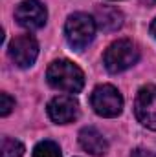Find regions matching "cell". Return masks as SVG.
I'll list each match as a JSON object with an SVG mask.
<instances>
[{"label":"cell","instance_id":"1","mask_svg":"<svg viewBox=\"0 0 156 157\" xmlns=\"http://www.w3.org/2000/svg\"><path fill=\"white\" fill-rule=\"evenodd\" d=\"M46 80L53 90L64 93H79L84 86V73L72 60L61 59V60H53L48 66Z\"/></svg>","mask_w":156,"mask_h":157},{"label":"cell","instance_id":"2","mask_svg":"<svg viewBox=\"0 0 156 157\" xmlns=\"http://www.w3.org/2000/svg\"><path fill=\"white\" fill-rule=\"evenodd\" d=\"M138 60H140V49L129 39L112 42L103 55V64H105L107 71H110V73H121V71L132 68Z\"/></svg>","mask_w":156,"mask_h":157},{"label":"cell","instance_id":"3","mask_svg":"<svg viewBox=\"0 0 156 157\" xmlns=\"http://www.w3.org/2000/svg\"><path fill=\"white\" fill-rule=\"evenodd\" d=\"M96 28V18H92L86 13H74L68 17L64 24V35L74 49H84L94 40Z\"/></svg>","mask_w":156,"mask_h":157},{"label":"cell","instance_id":"4","mask_svg":"<svg viewBox=\"0 0 156 157\" xmlns=\"http://www.w3.org/2000/svg\"><path fill=\"white\" fill-rule=\"evenodd\" d=\"M90 104L94 112L101 117H117L123 110V97L114 86L101 84L90 95Z\"/></svg>","mask_w":156,"mask_h":157},{"label":"cell","instance_id":"5","mask_svg":"<svg viewBox=\"0 0 156 157\" xmlns=\"http://www.w3.org/2000/svg\"><path fill=\"white\" fill-rule=\"evenodd\" d=\"M7 53H9V59L18 68H30L37 60L39 44L31 35H20V37H15L9 42Z\"/></svg>","mask_w":156,"mask_h":157},{"label":"cell","instance_id":"6","mask_svg":"<svg viewBox=\"0 0 156 157\" xmlns=\"http://www.w3.org/2000/svg\"><path fill=\"white\" fill-rule=\"evenodd\" d=\"M46 18H48V11L39 0H24L15 9V20L30 31L40 29L46 24Z\"/></svg>","mask_w":156,"mask_h":157},{"label":"cell","instance_id":"7","mask_svg":"<svg viewBox=\"0 0 156 157\" xmlns=\"http://www.w3.org/2000/svg\"><path fill=\"white\" fill-rule=\"evenodd\" d=\"M136 119L147 126L149 130H156V86H143L134 101Z\"/></svg>","mask_w":156,"mask_h":157},{"label":"cell","instance_id":"8","mask_svg":"<svg viewBox=\"0 0 156 157\" xmlns=\"http://www.w3.org/2000/svg\"><path fill=\"white\" fill-rule=\"evenodd\" d=\"M77 113H79V104L74 97L59 95V97H53L48 102V115L57 124L72 122L74 119L77 117Z\"/></svg>","mask_w":156,"mask_h":157},{"label":"cell","instance_id":"9","mask_svg":"<svg viewBox=\"0 0 156 157\" xmlns=\"http://www.w3.org/2000/svg\"><path fill=\"white\" fill-rule=\"evenodd\" d=\"M79 144L84 152L92 155H103L109 150V143L96 128H83L79 132Z\"/></svg>","mask_w":156,"mask_h":157},{"label":"cell","instance_id":"10","mask_svg":"<svg viewBox=\"0 0 156 157\" xmlns=\"http://www.w3.org/2000/svg\"><path fill=\"white\" fill-rule=\"evenodd\" d=\"M96 24L103 31H117L123 26V13L112 6H101L96 9Z\"/></svg>","mask_w":156,"mask_h":157},{"label":"cell","instance_id":"11","mask_svg":"<svg viewBox=\"0 0 156 157\" xmlns=\"http://www.w3.org/2000/svg\"><path fill=\"white\" fill-rule=\"evenodd\" d=\"M24 144L11 137H2V157H22Z\"/></svg>","mask_w":156,"mask_h":157},{"label":"cell","instance_id":"12","mask_svg":"<svg viewBox=\"0 0 156 157\" xmlns=\"http://www.w3.org/2000/svg\"><path fill=\"white\" fill-rule=\"evenodd\" d=\"M33 157H61V148L53 141H40L33 148Z\"/></svg>","mask_w":156,"mask_h":157},{"label":"cell","instance_id":"13","mask_svg":"<svg viewBox=\"0 0 156 157\" xmlns=\"http://www.w3.org/2000/svg\"><path fill=\"white\" fill-rule=\"evenodd\" d=\"M0 115L2 117H6V115H9L11 113V110L15 108V101L7 95V93H0Z\"/></svg>","mask_w":156,"mask_h":157},{"label":"cell","instance_id":"14","mask_svg":"<svg viewBox=\"0 0 156 157\" xmlns=\"http://www.w3.org/2000/svg\"><path fill=\"white\" fill-rule=\"evenodd\" d=\"M130 157H156V154L151 150H145V148H136V150H132Z\"/></svg>","mask_w":156,"mask_h":157},{"label":"cell","instance_id":"15","mask_svg":"<svg viewBox=\"0 0 156 157\" xmlns=\"http://www.w3.org/2000/svg\"><path fill=\"white\" fill-rule=\"evenodd\" d=\"M151 33H153V37L156 39V18L153 20V24H151Z\"/></svg>","mask_w":156,"mask_h":157}]
</instances>
